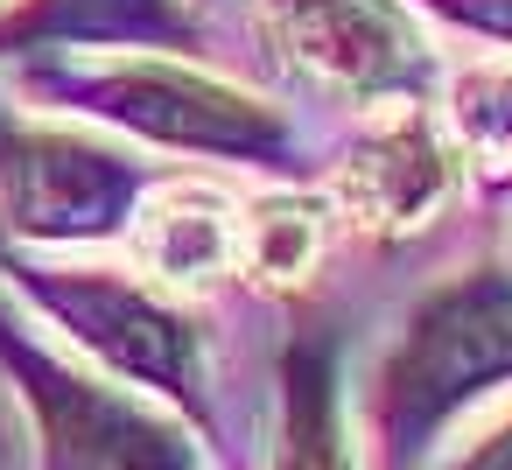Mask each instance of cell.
<instances>
[{
	"label": "cell",
	"instance_id": "ba28073f",
	"mask_svg": "<svg viewBox=\"0 0 512 470\" xmlns=\"http://www.w3.org/2000/svg\"><path fill=\"white\" fill-rule=\"evenodd\" d=\"M141 281L162 295H204L239 274V197L218 183H155L127 218Z\"/></svg>",
	"mask_w": 512,
	"mask_h": 470
},
{
	"label": "cell",
	"instance_id": "3957f363",
	"mask_svg": "<svg viewBox=\"0 0 512 470\" xmlns=\"http://www.w3.org/2000/svg\"><path fill=\"white\" fill-rule=\"evenodd\" d=\"M43 92H57L71 113H92L106 127H127L155 148L253 162V169H295V120L211 71H190L176 57H71L36 71Z\"/></svg>",
	"mask_w": 512,
	"mask_h": 470
},
{
	"label": "cell",
	"instance_id": "7a4b0ae2",
	"mask_svg": "<svg viewBox=\"0 0 512 470\" xmlns=\"http://www.w3.org/2000/svg\"><path fill=\"white\" fill-rule=\"evenodd\" d=\"M8 281L106 379L162 400L197 435H211V344L176 295L120 267H57V260H8Z\"/></svg>",
	"mask_w": 512,
	"mask_h": 470
},
{
	"label": "cell",
	"instance_id": "5bb4252c",
	"mask_svg": "<svg viewBox=\"0 0 512 470\" xmlns=\"http://www.w3.org/2000/svg\"><path fill=\"white\" fill-rule=\"evenodd\" d=\"M435 15H449L456 29L484 36V43H505L512 50V0H428Z\"/></svg>",
	"mask_w": 512,
	"mask_h": 470
},
{
	"label": "cell",
	"instance_id": "52a82bcc",
	"mask_svg": "<svg viewBox=\"0 0 512 470\" xmlns=\"http://www.w3.org/2000/svg\"><path fill=\"white\" fill-rule=\"evenodd\" d=\"M463 190V162L442 134V113L428 106H386L351 134V148L330 169V204L344 225L372 239H407L428 232Z\"/></svg>",
	"mask_w": 512,
	"mask_h": 470
},
{
	"label": "cell",
	"instance_id": "7c38bea8",
	"mask_svg": "<svg viewBox=\"0 0 512 470\" xmlns=\"http://www.w3.org/2000/svg\"><path fill=\"white\" fill-rule=\"evenodd\" d=\"M442 134L463 162V176L484 197H512V64H477L449 78Z\"/></svg>",
	"mask_w": 512,
	"mask_h": 470
},
{
	"label": "cell",
	"instance_id": "9c48e42d",
	"mask_svg": "<svg viewBox=\"0 0 512 470\" xmlns=\"http://www.w3.org/2000/svg\"><path fill=\"white\" fill-rule=\"evenodd\" d=\"M183 0H15L0 15V50H134V43H183Z\"/></svg>",
	"mask_w": 512,
	"mask_h": 470
},
{
	"label": "cell",
	"instance_id": "4fadbf2b",
	"mask_svg": "<svg viewBox=\"0 0 512 470\" xmlns=\"http://www.w3.org/2000/svg\"><path fill=\"white\" fill-rule=\"evenodd\" d=\"M421 470H512V414H498L484 435H470L456 456L442 463H421Z\"/></svg>",
	"mask_w": 512,
	"mask_h": 470
},
{
	"label": "cell",
	"instance_id": "30bf717a",
	"mask_svg": "<svg viewBox=\"0 0 512 470\" xmlns=\"http://www.w3.org/2000/svg\"><path fill=\"white\" fill-rule=\"evenodd\" d=\"M274 470H365L344 393H337V358L323 344H295L288 365H281Z\"/></svg>",
	"mask_w": 512,
	"mask_h": 470
},
{
	"label": "cell",
	"instance_id": "6da1fadb",
	"mask_svg": "<svg viewBox=\"0 0 512 470\" xmlns=\"http://www.w3.org/2000/svg\"><path fill=\"white\" fill-rule=\"evenodd\" d=\"M512 386V267L428 288L365 379V470H421L456 414Z\"/></svg>",
	"mask_w": 512,
	"mask_h": 470
},
{
	"label": "cell",
	"instance_id": "5b68a950",
	"mask_svg": "<svg viewBox=\"0 0 512 470\" xmlns=\"http://www.w3.org/2000/svg\"><path fill=\"white\" fill-rule=\"evenodd\" d=\"M148 169L78 127H0V225L29 246L120 239Z\"/></svg>",
	"mask_w": 512,
	"mask_h": 470
},
{
	"label": "cell",
	"instance_id": "8992f818",
	"mask_svg": "<svg viewBox=\"0 0 512 470\" xmlns=\"http://www.w3.org/2000/svg\"><path fill=\"white\" fill-rule=\"evenodd\" d=\"M267 43L358 106H421L435 50L400 0H260Z\"/></svg>",
	"mask_w": 512,
	"mask_h": 470
},
{
	"label": "cell",
	"instance_id": "277c9868",
	"mask_svg": "<svg viewBox=\"0 0 512 470\" xmlns=\"http://www.w3.org/2000/svg\"><path fill=\"white\" fill-rule=\"evenodd\" d=\"M0 372L29 414L36 470H211L183 414L92 365H71L8 309H0Z\"/></svg>",
	"mask_w": 512,
	"mask_h": 470
},
{
	"label": "cell",
	"instance_id": "8fae6325",
	"mask_svg": "<svg viewBox=\"0 0 512 470\" xmlns=\"http://www.w3.org/2000/svg\"><path fill=\"white\" fill-rule=\"evenodd\" d=\"M330 253V204L309 190H267L239 204V274L260 288H302Z\"/></svg>",
	"mask_w": 512,
	"mask_h": 470
}]
</instances>
